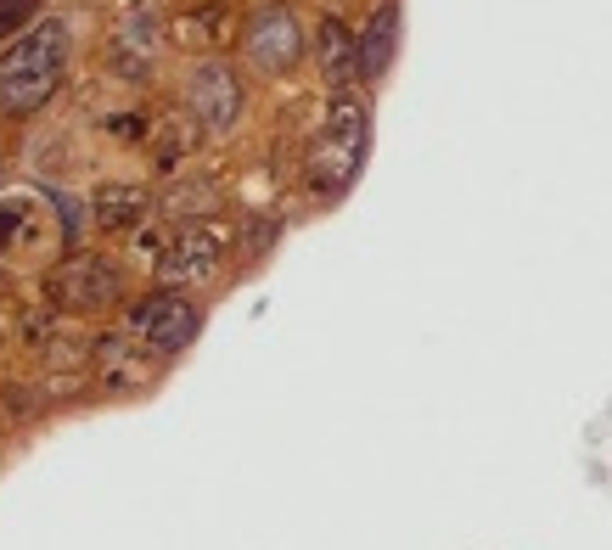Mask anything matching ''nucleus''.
I'll return each mask as SVG.
<instances>
[{
	"mask_svg": "<svg viewBox=\"0 0 612 550\" xmlns=\"http://www.w3.org/2000/svg\"><path fill=\"white\" fill-rule=\"evenodd\" d=\"M118 265H107L102 253H74L46 276V298L56 309H74V315H95V309H113L118 304Z\"/></svg>",
	"mask_w": 612,
	"mask_h": 550,
	"instance_id": "obj_3",
	"label": "nucleus"
},
{
	"mask_svg": "<svg viewBox=\"0 0 612 550\" xmlns=\"http://www.w3.org/2000/svg\"><path fill=\"white\" fill-rule=\"evenodd\" d=\"M136 337H102L95 343V366H102L107 387H130V382H146V366L136 360Z\"/></svg>",
	"mask_w": 612,
	"mask_h": 550,
	"instance_id": "obj_12",
	"label": "nucleus"
},
{
	"mask_svg": "<svg viewBox=\"0 0 612 550\" xmlns=\"http://www.w3.org/2000/svg\"><path fill=\"white\" fill-rule=\"evenodd\" d=\"M247 62L259 74H286L304 56V28L293 17V7H265L259 17L247 23Z\"/></svg>",
	"mask_w": 612,
	"mask_h": 550,
	"instance_id": "obj_6",
	"label": "nucleus"
},
{
	"mask_svg": "<svg viewBox=\"0 0 612 550\" xmlns=\"http://www.w3.org/2000/svg\"><path fill=\"white\" fill-rule=\"evenodd\" d=\"M219 17H225V12L208 7V12H197V23H186L180 35H186V40H214V35H225V23H219Z\"/></svg>",
	"mask_w": 612,
	"mask_h": 550,
	"instance_id": "obj_16",
	"label": "nucleus"
},
{
	"mask_svg": "<svg viewBox=\"0 0 612 550\" xmlns=\"http://www.w3.org/2000/svg\"><path fill=\"white\" fill-rule=\"evenodd\" d=\"M315 56H320V74H327L332 85H348L354 74H360V46H354V35H348L337 17H320Z\"/></svg>",
	"mask_w": 612,
	"mask_h": 550,
	"instance_id": "obj_9",
	"label": "nucleus"
},
{
	"mask_svg": "<svg viewBox=\"0 0 612 550\" xmlns=\"http://www.w3.org/2000/svg\"><path fill=\"white\" fill-rule=\"evenodd\" d=\"M35 242H46L35 197H7L0 203V247H35Z\"/></svg>",
	"mask_w": 612,
	"mask_h": 550,
	"instance_id": "obj_11",
	"label": "nucleus"
},
{
	"mask_svg": "<svg viewBox=\"0 0 612 550\" xmlns=\"http://www.w3.org/2000/svg\"><path fill=\"white\" fill-rule=\"evenodd\" d=\"M219 197H214V186L208 180H191V186H175V197H169V214H208Z\"/></svg>",
	"mask_w": 612,
	"mask_h": 550,
	"instance_id": "obj_13",
	"label": "nucleus"
},
{
	"mask_svg": "<svg viewBox=\"0 0 612 550\" xmlns=\"http://www.w3.org/2000/svg\"><path fill=\"white\" fill-rule=\"evenodd\" d=\"M203 332V309L180 298V293H152L130 309V337L141 348H157V354H180L191 337Z\"/></svg>",
	"mask_w": 612,
	"mask_h": 550,
	"instance_id": "obj_4",
	"label": "nucleus"
},
{
	"mask_svg": "<svg viewBox=\"0 0 612 550\" xmlns=\"http://www.w3.org/2000/svg\"><path fill=\"white\" fill-rule=\"evenodd\" d=\"M146 208H152V197L141 186H102L95 191V203H90V214H95L102 231H136V225L146 219Z\"/></svg>",
	"mask_w": 612,
	"mask_h": 550,
	"instance_id": "obj_10",
	"label": "nucleus"
},
{
	"mask_svg": "<svg viewBox=\"0 0 612 550\" xmlns=\"http://www.w3.org/2000/svg\"><path fill=\"white\" fill-rule=\"evenodd\" d=\"M394 46H399V7H394V0H382V7L371 12L366 40H360V79H371V85H377L382 74H388Z\"/></svg>",
	"mask_w": 612,
	"mask_h": 550,
	"instance_id": "obj_8",
	"label": "nucleus"
},
{
	"mask_svg": "<svg viewBox=\"0 0 612 550\" xmlns=\"http://www.w3.org/2000/svg\"><path fill=\"white\" fill-rule=\"evenodd\" d=\"M62 62H68V28L62 23H40L0 56V113L28 118L40 113L56 85H62Z\"/></svg>",
	"mask_w": 612,
	"mask_h": 550,
	"instance_id": "obj_1",
	"label": "nucleus"
},
{
	"mask_svg": "<svg viewBox=\"0 0 612 550\" xmlns=\"http://www.w3.org/2000/svg\"><path fill=\"white\" fill-rule=\"evenodd\" d=\"M214 270H219V236L203 231V225H191V231L157 247V281H169V286H197Z\"/></svg>",
	"mask_w": 612,
	"mask_h": 550,
	"instance_id": "obj_7",
	"label": "nucleus"
},
{
	"mask_svg": "<svg viewBox=\"0 0 612 550\" xmlns=\"http://www.w3.org/2000/svg\"><path fill=\"white\" fill-rule=\"evenodd\" d=\"M366 141H371V118L360 95H332L327 107V129L309 146V186L320 197H337V191L360 175L366 164Z\"/></svg>",
	"mask_w": 612,
	"mask_h": 550,
	"instance_id": "obj_2",
	"label": "nucleus"
},
{
	"mask_svg": "<svg viewBox=\"0 0 612 550\" xmlns=\"http://www.w3.org/2000/svg\"><path fill=\"white\" fill-rule=\"evenodd\" d=\"M35 12H40V0H0V40H7L12 28H23Z\"/></svg>",
	"mask_w": 612,
	"mask_h": 550,
	"instance_id": "obj_15",
	"label": "nucleus"
},
{
	"mask_svg": "<svg viewBox=\"0 0 612 550\" xmlns=\"http://www.w3.org/2000/svg\"><path fill=\"white\" fill-rule=\"evenodd\" d=\"M186 107H191V118H197L203 129H214V136L237 129V118H242V79H237L231 62H197V74H191V85H186Z\"/></svg>",
	"mask_w": 612,
	"mask_h": 550,
	"instance_id": "obj_5",
	"label": "nucleus"
},
{
	"mask_svg": "<svg viewBox=\"0 0 612 550\" xmlns=\"http://www.w3.org/2000/svg\"><path fill=\"white\" fill-rule=\"evenodd\" d=\"M180 157H186V118L164 129V141H157V169H175Z\"/></svg>",
	"mask_w": 612,
	"mask_h": 550,
	"instance_id": "obj_14",
	"label": "nucleus"
}]
</instances>
